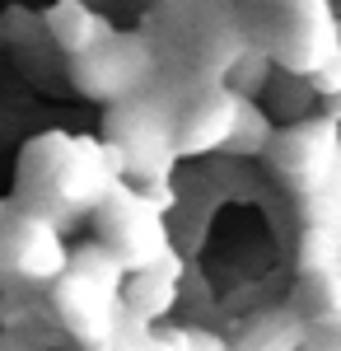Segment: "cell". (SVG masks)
<instances>
[{
	"label": "cell",
	"mask_w": 341,
	"mask_h": 351,
	"mask_svg": "<svg viewBox=\"0 0 341 351\" xmlns=\"http://www.w3.org/2000/svg\"><path fill=\"white\" fill-rule=\"evenodd\" d=\"M99 234H103V248L127 271L155 263L159 253L168 248L164 211L145 206V202H140V192L122 188V178H117V183H112V192L99 202Z\"/></svg>",
	"instance_id": "cell-1"
},
{
	"label": "cell",
	"mask_w": 341,
	"mask_h": 351,
	"mask_svg": "<svg viewBox=\"0 0 341 351\" xmlns=\"http://www.w3.org/2000/svg\"><path fill=\"white\" fill-rule=\"evenodd\" d=\"M66 271V248L56 220L14 211L0 225V286H47Z\"/></svg>",
	"instance_id": "cell-2"
},
{
	"label": "cell",
	"mask_w": 341,
	"mask_h": 351,
	"mask_svg": "<svg viewBox=\"0 0 341 351\" xmlns=\"http://www.w3.org/2000/svg\"><path fill=\"white\" fill-rule=\"evenodd\" d=\"M337 150H341V122L323 112V117H294L290 127L271 132V145L262 155L271 160V169L286 178L290 188L309 192L337 164Z\"/></svg>",
	"instance_id": "cell-3"
},
{
	"label": "cell",
	"mask_w": 341,
	"mask_h": 351,
	"mask_svg": "<svg viewBox=\"0 0 341 351\" xmlns=\"http://www.w3.org/2000/svg\"><path fill=\"white\" fill-rule=\"evenodd\" d=\"M150 75V52L140 38H122L117 28L108 33L103 43H94L89 52L71 56V80L79 84V94L89 99H103V104H117L136 94Z\"/></svg>",
	"instance_id": "cell-4"
},
{
	"label": "cell",
	"mask_w": 341,
	"mask_h": 351,
	"mask_svg": "<svg viewBox=\"0 0 341 351\" xmlns=\"http://www.w3.org/2000/svg\"><path fill=\"white\" fill-rule=\"evenodd\" d=\"M117 178L122 173L112 169V160H108V150L99 141H66V150L56 160V173H52V202L66 216L89 211L112 192Z\"/></svg>",
	"instance_id": "cell-5"
},
{
	"label": "cell",
	"mask_w": 341,
	"mask_h": 351,
	"mask_svg": "<svg viewBox=\"0 0 341 351\" xmlns=\"http://www.w3.org/2000/svg\"><path fill=\"white\" fill-rule=\"evenodd\" d=\"M238 117V94L215 84L210 94H201L192 108L183 112V122H173V145L178 155H206V150H220L225 136L234 132Z\"/></svg>",
	"instance_id": "cell-6"
},
{
	"label": "cell",
	"mask_w": 341,
	"mask_h": 351,
	"mask_svg": "<svg viewBox=\"0 0 341 351\" xmlns=\"http://www.w3.org/2000/svg\"><path fill=\"white\" fill-rule=\"evenodd\" d=\"M178 281H183V263H178L173 248H164L155 263L136 267V276L127 281V300H122V304L131 309L136 319L155 324V319H164V314L178 304Z\"/></svg>",
	"instance_id": "cell-7"
},
{
	"label": "cell",
	"mask_w": 341,
	"mask_h": 351,
	"mask_svg": "<svg viewBox=\"0 0 341 351\" xmlns=\"http://www.w3.org/2000/svg\"><path fill=\"white\" fill-rule=\"evenodd\" d=\"M42 28H47V38L66 56L89 52L94 43H103L108 33H112V24H108L99 10H89L84 0H52L47 14H42Z\"/></svg>",
	"instance_id": "cell-8"
},
{
	"label": "cell",
	"mask_w": 341,
	"mask_h": 351,
	"mask_svg": "<svg viewBox=\"0 0 341 351\" xmlns=\"http://www.w3.org/2000/svg\"><path fill=\"white\" fill-rule=\"evenodd\" d=\"M304 337H309L304 314H294V309H266V314H257L253 324L243 328V337L229 351H294Z\"/></svg>",
	"instance_id": "cell-9"
},
{
	"label": "cell",
	"mask_w": 341,
	"mask_h": 351,
	"mask_svg": "<svg viewBox=\"0 0 341 351\" xmlns=\"http://www.w3.org/2000/svg\"><path fill=\"white\" fill-rule=\"evenodd\" d=\"M271 117L257 108V99H238V117H234V132L225 136V155L229 160H253V155H262L266 145H271Z\"/></svg>",
	"instance_id": "cell-10"
},
{
	"label": "cell",
	"mask_w": 341,
	"mask_h": 351,
	"mask_svg": "<svg viewBox=\"0 0 341 351\" xmlns=\"http://www.w3.org/2000/svg\"><path fill=\"white\" fill-rule=\"evenodd\" d=\"M225 89H234L238 99H257L266 89V80H271V52L266 47H243V52L225 66Z\"/></svg>",
	"instance_id": "cell-11"
},
{
	"label": "cell",
	"mask_w": 341,
	"mask_h": 351,
	"mask_svg": "<svg viewBox=\"0 0 341 351\" xmlns=\"http://www.w3.org/2000/svg\"><path fill=\"white\" fill-rule=\"evenodd\" d=\"M262 94H271V117H281V122L309 117V104H314V84L299 71H286L281 80H266Z\"/></svg>",
	"instance_id": "cell-12"
},
{
	"label": "cell",
	"mask_w": 341,
	"mask_h": 351,
	"mask_svg": "<svg viewBox=\"0 0 341 351\" xmlns=\"http://www.w3.org/2000/svg\"><path fill=\"white\" fill-rule=\"evenodd\" d=\"M0 33H5L14 47H33L47 28H42V14H33V10H24V5H10V10L0 14Z\"/></svg>",
	"instance_id": "cell-13"
},
{
	"label": "cell",
	"mask_w": 341,
	"mask_h": 351,
	"mask_svg": "<svg viewBox=\"0 0 341 351\" xmlns=\"http://www.w3.org/2000/svg\"><path fill=\"white\" fill-rule=\"evenodd\" d=\"M159 342H164V351H229L206 328H178V332H164Z\"/></svg>",
	"instance_id": "cell-14"
},
{
	"label": "cell",
	"mask_w": 341,
	"mask_h": 351,
	"mask_svg": "<svg viewBox=\"0 0 341 351\" xmlns=\"http://www.w3.org/2000/svg\"><path fill=\"white\" fill-rule=\"evenodd\" d=\"M14 211H19V206H14V197H0V225L14 216Z\"/></svg>",
	"instance_id": "cell-15"
}]
</instances>
